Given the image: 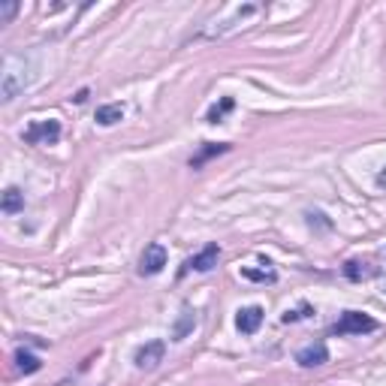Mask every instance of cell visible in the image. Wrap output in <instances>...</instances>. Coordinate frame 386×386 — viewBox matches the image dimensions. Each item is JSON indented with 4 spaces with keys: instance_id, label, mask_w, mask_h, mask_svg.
<instances>
[{
    "instance_id": "ba28073f",
    "label": "cell",
    "mask_w": 386,
    "mask_h": 386,
    "mask_svg": "<svg viewBox=\"0 0 386 386\" xmlns=\"http://www.w3.org/2000/svg\"><path fill=\"white\" fill-rule=\"evenodd\" d=\"M260 323H263V308L260 305L241 308L239 317H236V326H239V332H245V335H254V332L260 329Z\"/></svg>"
},
{
    "instance_id": "2e32d148",
    "label": "cell",
    "mask_w": 386,
    "mask_h": 386,
    "mask_svg": "<svg viewBox=\"0 0 386 386\" xmlns=\"http://www.w3.org/2000/svg\"><path fill=\"white\" fill-rule=\"evenodd\" d=\"M226 148H230V145H208V148L202 151L200 157H193V160H191V166H202V163H206L211 154H221V151H226Z\"/></svg>"
},
{
    "instance_id": "3957f363",
    "label": "cell",
    "mask_w": 386,
    "mask_h": 386,
    "mask_svg": "<svg viewBox=\"0 0 386 386\" xmlns=\"http://www.w3.org/2000/svg\"><path fill=\"white\" fill-rule=\"evenodd\" d=\"M25 139L30 145H55L60 139V124L58 121H34V124L25 130Z\"/></svg>"
},
{
    "instance_id": "4fadbf2b",
    "label": "cell",
    "mask_w": 386,
    "mask_h": 386,
    "mask_svg": "<svg viewBox=\"0 0 386 386\" xmlns=\"http://www.w3.org/2000/svg\"><path fill=\"white\" fill-rule=\"evenodd\" d=\"M344 275L350 278V281H362V278H368V275H372V272L365 269V263L350 260V263H347V266H344Z\"/></svg>"
},
{
    "instance_id": "7a4b0ae2",
    "label": "cell",
    "mask_w": 386,
    "mask_h": 386,
    "mask_svg": "<svg viewBox=\"0 0 386 386\" xmlns=\"http://www.w3.org/2000/svg\"><path fill=\"white\" fill-rule=\"evenodd\" d=\"M377 329V320L368 314H359V311H344L341 320L335 323V335H365V332H374Z\"/></svg>"
},
{
    "instance_id": "6da1fadb",
    "label": "cell",
    "mask_w": 386,
    "mask_h": 386,
    "mask_svg": "<svg viewBox=\"0 0 386 386\" xmlns=\"http://www.w3.org/2000/svg\"><path fill=\"white\" fill-rule=\"evenodd\" d=\"M30 82V75L25 70H15V55H10L3 60V73H0V94H3V103H12L19 97V91H25Z\"/></svg>"
},
{
    "instance_id": "8992f818",
    "label": "cell",
    "mask_w": 386,
    "mask_h": 386,
    "mask_svg": "<svg viewBox=\"0 0 386 386\" xmlns=\"http://www.w3.org/2000/svg\"><path fill=\"white\" fill-rule=\"evenodd\" d=\"M296 362H299L302 368L326 365V362H329V350H326V344H323V341H314V344L302 347V350L296 353Z\"/></svg>"
},
{
    "instance_id": "7c38bea8",
    "label": "cell",
    "mask_w": 386,
    "mask_h": 386,
    "mask_svg": "<svg viewBox=\"0 0 386 386\" xmlns=\"http://www.w3.org/2000/svg\"><path fill=\"white\" fill-rule=\"evenodd\" d=\"M193 323H196L193 311H191V308H184V311H181V320H178V326L172 329V341H181V338H184L187 332L193 329Z\"/></svg>"
},
{
    "instance_id": "e0dca14e",
    "label": "cell",
    "mask_w": 386,
    "mask_h": 386,
    "mask_svg": "<svg viewBox=\"0 0 386 386\" xmlns=\"http://www.w3.org/2000/svg\"><path fill=\"white\" fill-rule=\"evenodd\" d=\"M230 109H232V100H230V97H226V100H224L221 106H215V109L208 112V121H211V124H217V121L224 118V112H230Z\"/></svg>"
},
{
    "instance_id": "277c9868",
    "label": "cell",
    "mask_w": 386,
    "mask_h": 386,
    "mask_svg": "<svg viewBox=\"0 0 386 386\" xmlns=\"http://www.w3.org/2000/svg\"><path fill=\"white\" fill-rule=\"evenodd\" d=\"M163 266H166V248L157 245V241H151L145 251H142V256H139V275L142 278L160 275Z\"/></svg>"
},
{
    "instance_id": "5bb4252c",
    "label": "cell",
    "mask_w": 386,
    "mask_h": 386,
    "mask_svg": "<svg viewBox=\"0 0 386 386\" xmlns=\"http://www.w3.org/2000/svg\"><path fill=\"white\" fill-rule=\"evenodd\" d=\"M241 275L248 278V281H263V284H275V272L266 269V272H256V269H241Z\"/></svg>"
},
{
    "instance_id": "5b68a950",
    "label": "cell",
    "mask_w": 386,
    "mask_h": 386,
    "mask_svg": "<svg viewBox=\"0 0 386 386\" xmlns=\"http://www.w3.org/2000/svg\"><path fill=\"white\" fill-rule=\"evenodd\" d=\"M163 353H166L163 341H148L145 347L136 350V368H142V372H154V368L163 362Z\"/></svg>"
},
{
    "instance_id": "8fae6325",
    "label": "cell",
    "mask_w": 386,
    "mask_h": 386,
    "mask_svg": "<svg viewBox=\"0 0 386 386\" xmlns=\"http://www.w3.org/2000/svg\"><path fill=\"white\" fill-rule=\"evenodd\" d=\"M25 208V193L19 187H6L3 191V211L6 215H15V211Z\"/></svg>"
},
{
    "instance_id": "52a82bcc",
    "label": "cell",
    "mask_w": 386,
    "mask_h": 386,
    "mask_svg": "<svg viewBox=\"0 0 386 386\" xmlns=\"http://www.w3.org/2000/svg\"><path fill=\"white\" fill-rule=\"evenodd\" d=\"M217 256H221V248H217V245H206L200 254L187 260L184 272H187V269H193V272H211V269L217 266Z\"/></svg>"
},
{
    "instance_id": "ac0fdd59",
    "label": "cell",
    "mask_w": 386,
    "mask_h": 386,
    "mask_svg": "<svg viewBox=\"0 0 386 386\" xmlns=\"http://www.w3.org/2000/svg\"><path fill=\"white\" fill-rule=\"evenodd\" d=\"M377 184H381V187H386V166H383V172H381V176H377Z\"/></svg>"
},
{
    "instance_id": "9a60e30c",
    "label": "cell",
    "mask_w": 386,
    "mask_h": 386,
    "mask_svg": "<svg viewBox=\"0 0 386 386\" xmlns=\"http://www.w3.org/2000/svg\"><path fill=\"white\" fill-rule=\"evenodd\" d=\"M19 12V3L15 0H0V25H10V19Z\"/></svg>"
},
{
    "instance_id": "30bf717a",
    "label": "cell",
    "mask_w": 386,
    "mask_h": 386,
    "mask_svg": "<svg viewBox=\"0 0 386 386\" xmlns=\"http://www.w3.org/2000/svg\"><path fill=\"white\" fill-rule=\"evenodd\" d=\"M40 365L43 362L34 357V353H27V350H15V368H19L21 374H34V372H40Z\"/></svg>"
},
{
    "instance_id": "9c48e42d",
    "label": "cell",
    "mask_w": 386,
    "mask_h": 386,
    "mask_svg": "<svg viewBox=\"0 0 386 386\" xmlns=\"http://www.w3.org/2000/svg\"><path fill=\"white\" fill-rule=\"evenodd\" d=\"M97 124H103V127H112V124H118L121 118H124V106L121 103H109V106H100L97 109Z\"/></svg>"
}]
</instances>
